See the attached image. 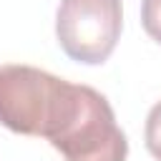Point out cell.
Wrapping results in <instances>:
<instances>
[{
	"mask_svg": "<svg viewBox=\"0 0 161 161\" xmlns=\"http://www.w3.org/2000/svg\"><path fill=\"white\" fill-rule=\"evenodd\" d=\"M73 101L75 83L35 65H0V126L13 133L50 138L68 118Z\"/></svg>",
	"mask_w": 161,
	"mask_h": 161,
	"instance_id": "obj_1",
	"label": "cell"
},
{
	"mask_svg": "<svg viewBox=\"0 0 161 161\" xmlns=\"http://www.w3.org/2000/svg\"><path fill=\"white\" fill-rule=\"evenodd\" d=\"M65 161H126L128 141L103 93L91 86H75V101L68 118L48 138Z\"/></svg>",
	"mask_w": 161,
	"mask_h": 161,
	"instance_id": "obj_2",
	"label": "cell"
},
{
	"mask_svg": "<svg viewBox=\"0 0 161 161\" xmlns=\"http://www.w3.org/2000/svg\"><path fill=\"white\" fill-rule=\"evenodd\" d=\"M123 28L121 0H60L55 38L63 53L83 65H101L113 53Z\"/></svg>",
	"mask_w": 161,
	"mask_h": 161,
	"instance_id": "obj_3",
	"label": "cell"
},
{
	"mask_svg": "<svg viewBox=\"0 0 161 161\" xmlns=\"http://www.w3.org/2000/svg\"><path fill=\"white\" fill-rule=\"evenodd\" d=\"M143 138H146V148L148 153L161 161V101L151 106L148 116H146V128H143Z\"/></svg>",
	"mask_w": 161,
	"mask_h": 161,
	"instance_id": "obj_4",
	"label": "cell"
},
{
	"mask_svg": "<svg viewBox=\"0 0 161 161\" xmlns=\"http://www.w3.org/2000/svg\"><path fill=\"white\" fill-rule=\"evenodd\" d=\"M141 25L148 33V38L161 43V0H143L141 3Z\"/></svg>",
	"mask_w": 161,
	"mask_h": 161,
	"instance_id": "obj_5",
	"label": "cell"
}]
</instances>
